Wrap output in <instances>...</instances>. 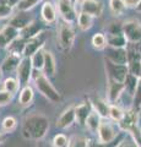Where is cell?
Returning <instances> with one entry per match:
<instances>
[{
	"instance_id": "obj_13",
	"label": "cell",
	"mask_w": 141,
	"mask_h": 147,
	"mask_svg": "<svg viewBox=\"0 0 141 147\" xmlns=\"http://www.w3.org/2000/svg\"><path fill=\"white\" fill-rule=\"evenodd\" d=\"M44 47V37L43 33H40L39 36L31 38L26 42L25 45V50H24V57L31 58L34 53H37L39 49H42Z\"/></svg>"
},
{
	"instance_id": "obj_6",
	"label": "cell",
	"mask_w": 141,
	"mask_h": 147,
	"mask_svg": "<svg viewBox=\"0 0 141 147\" xmlns=\"http://www.w3.org/2000/svg\"><path fill=\"white\" fill-rule=\"evenodd\" d=\"M106 66H107V72L111 80H114L117 82H120V84H124L126 77H128V67L125 65H119V64H114L112 61L107 60L106 61Z\"/></svg>"
},
{
	"instance_id": "obj_46",
	"label": "cell",
	"mask_w": 141,
	"mask_h": 147,
	"mask_svg": "<svg viewBox=\"0 0 141 147\" xmlns=\"http://www.w3.org/2000/svg\"><path fill=\"white\" fill-rule=\"evenodd\" d=\"M70 1H71V3H72V4H74V5H75V6H76V5H77V3H79V1H80V0H70Z\"/></svg>"
},
{
	"instance_id": "obj_17",
	"label": "cell",
	"mask_w": 141,
	"mask_h": 147,
	"mask_svg": "<svg viewBox=\"0 0 141 147\" xmlns=\"http://www.w3.org/2000/svg\"><path fill=\"white\" fill-rule=\"evenodd\" d=\"M40 33H43V26L39 24L37 21H32L28 26H26L24 30L20 31V36L25 39H31V38H34V37L39 36Z\"/></svg>"
},
{
	"instance_id": "obj_28",
	"label": "cell",
	"mask_w": 141,
	"mask_h": 147,
	"mask_svg": "<svg viewBox=\"0 0 141 147\" xmlns=\"http://www.w3.org/2000/svg\"><path fill=\"white\" fill-rule=\"evenodd\" d=\"M91 103H92L93 109L96 110V112H97L102 118L109 117V105H108L106 102H104V100L99 99V98H96V99H93Z\"/></svg>"
},
{
	"instance_id": "obj_1",
	"label": "cell",
	"mask_w": 141,
	"mask_h": 147,
	"mask_svg": "<svg viewBox=\"0 0 141 147\" xmlns=\"http://www.w3.org/2000/svg\"><path fill=\"white\" fill-rule=\"evenodd\" d=\"M49 130V119L42 113H33L25 118L21 134L26 140L38 141L47 135Z\"/></svg>"
},
{
	"instance_id": "obj_18",
	"label": "cell",
	"mask_w": 141,
	"mask_h": 147,
	"mask_svg": "<svg viewBox=\"0 0 141 147\" xmlns=\"http://www.w3.org/2000/svg\"><path fill=\"white\" fill-rule=\"evenodd\" d=\"M108 60L119 65H125L128 61V52L123 48H111L108 50Z\"/></svg>"
},
{
	"instance_id": "obj_32",
	"label": "cell",
	"mask_w": 141,
	"mask_h": 147,
	"mask_svg": "<svg viewBox=\"0 0 141 147\" xmlns=\"http://www.w3.org/2000/svg\"><path fill=\"white\" fill-rule=\"evenodd\" d=\"M92 45L93 48H96L97 50H101V49H104L108 45L107 43V37L104 36L103 33H96L93 37H92Z\"/></svg>"
},
{
	"instance_id": "obj_37",
	"label": "cell",
	"mask_w": 141,
	"mask_h": 147,
	"mask_svg": "<svg viewBox=\"0 0 141 147\" xmlns=\"http://www.w3.org/2000/svg\"><path fill=\"white\" fill-rule=\"evenodd\" d=\"M12 15H13V7L9 5H4V4L0 3V20L11 17Z\"/></svg>"
},
{
	"instance_id": "obj_24",
	"label": "cell",
	"mask_w": 141,
	"mask_h": 147,
	"mask_svg": "<svg viewBox=\"0 0 141 147\" xmlns=\"http://www.w3.org/2000/svg\"><path fill=\"white\" fill-rule=\"evenodd\" d=\"M20 87H21V84H20V81L17 80V77L9 76V77H6V79L3 81L1 88L7 91V92H10V93H12L13 96H15L17 92H19Z\"/></svg>"
},
{
	"instance_id": "obj_41",
	"label": "cell",
	"mask_w": 141,
	"mask_h": 147,
	"mask_svg": "<svg viewBox=\"0 0 141 147\" xmlns=\"http://www.w3.org/2000/svg\"><path fill=\"white\" fill-rule=\"evenodd\" d=\"M0 3L4 4V5H9L11 7H15V6L19 5L20 0H0Z\"/></svg>"
},
{
	"instance_id": "obj_5",
	"label": "cell",
	"mask_w": 141,
	"mask_h": 147,
	"mask_svg": "<svg viewBox=\"0 0 141 147\" xmlns=\"http://www.w3.org/2000/svg\"><path fill=\"white\" fill-rule=\"evenodd\" d=\"M33 71L34 69L32 66L31 58L24 57L21 59V63L16 70V77L20 81L21 86H26L30 84V81L32 80V76H33Z\"/></svg>"
},
{
	"instance_id": "obj_19",
	"label": "cell",
	"mask_w": 141,
	"mask_h": 147,
	"mask_svg": "<svg viewBox=\"0 0 141 147\" xmlns=\"http://www.w3.org/2000/svg\"><path fill=\"white\" fill-rule=\"evenodd\" d=\"M34 98V90L31 85L22 86L19 94V104L22 107H28V105L33 102Z\"/></svg>"
},
{
	"instance_id": "obj_35",
	"label": "cell",
	"mask_w": 141,
	"mask_h": 147,
	"mask_svg": "<svg viewBox=\"0 0 141 147\" xmlns=\"http://www.w3.org/2000/svg\"><path fill=\"white\" fill-rule=\"evenodd\" d=\"M13 98V94L7 92L5 90H0V107H4V105H7L9 103H11V100Z\"/></svg>"
},
{
	"instance_id": "obj_38",
	"label": "cell",
	"mask_w": 141,
	"mask_h": 147,
	"mask_svg": "<svg viewBox=\"0 0 141 147\" xmlns=\"http://www.w3.org/2000/svg\"><path fill=\"white\" fill-rule=\"evenodd\" d=\"M136 82H138V80H136V76L133 75V74H130V75H128V77H126L125 80V87H128L130 92H134L136 90Z\"/></svg>"
},
{
	"instance_id": "obj_4",
	"label": "cell",
	"mask_w": 141,
	"mask_h": 147,
	"mask_svg": "<svg viewBox=\"0 0 141 147\" xmlns=\"http://www.w3.org/2000/svg\"><path fill=\"white\" fill-rule=\"evenodd\" d=\"M55 5H57V10H58L59 16L61 18V21H65L71 25L76 24L79 12L76 10V6L70 0H57Z\"/></svg>"
},
{
	"instance_id": "obj_26",
	"label": "cell",
	"mask_w": 141,
	"mask_h": 147,
	"mask_svg": "<svg viewBox=\"0 0 141 147\" xmlns=\"http://www.w3.org/2000/svg\"><path fill=\"white\" fill-rule=\"evenodd\" d=\"M107 43L111 48H123L126 43V38L120 33H109L107 36Z\"/></svg>"
},
{
	"instance_id": "obj_47",
	"label": "cell",
	"mask_w": 141,
	"mask_h": 147,
	"mask_svg": "<svg viewBox=\"0 0 141 147\" xmlns=\"http://www.w3.org/2000/svg\"><path fill=\"white\" fill-rule=\"evenodd\" d=\"M123 147H131V146H129V145H128V146H123Z\"/></svg>"
},
{
	"instance_id": "obj_34",
	"label": "cell",
	"mask_w": 141,
	"mask_h": 147,
	"mask_svg": "<svg viewBox=\"0 0 141 147\" xmlns=\"http://www.w3.org/2000/svg\"><path fill=\"white\" fill-rule=\"evenodd\" d=\"M109 5H111V10L115 15H120L125 9V3L123 0H109Z\"/></svg>"
},
{
	"instance_id": "obj_21",
	"label": "cell",
	"mask_w": 141,
	"mask_h": 147,
	"mask_svg": "<svg viewBox=\"0 0 141 147\" xmlns=\"http://www.w3.org/2000/svg\"><path fill=\"white\" fill-rule=\"evenodd\" d=\"M136 120H138V113H136L134 109H130L126 113H124L119 125L121 129H124V130H130V129H133L135 126Z\"/></svg>"
},
{
	"instance_id": "obj_29",
	"label": "cell",
	"mask_w": 141,
	"mask_h": 147,
	"mask_svg": "<svg viewBox=\"0 0 141 147\" xmlns=\"http://www.w3.org/2000/svg\"><path fill=\"white\" fill-rule=\"evenodd\" d=\"M16 127H17V120L15 117L7 115L3 119V121H1V131L3 132L9 134V132H12Z\"/></svg>"
},
{
	"instance_id": "obj_10",
	"label": "cell",
	"mask_w": 141,
	"mask_h": 147,
	"mask_svg": "<svg viewBox=\"0 0 141 147\" xmlns=\"http://www.w3.org/2000/svg\"><path fill=\"white\" fill-rule=\"evenodd\" d=\"M76 121V114H75V105H70L67 107L64 112H63L58 117L57 121H55V126L58 129H67L70 127L72 124Z\"/></svg>"
},
{
	"instance_id": "obj_12",
	"label": "cell",
	"mask_w": 141,
	"mask_h": 147,
	"mask_svg": "<svg viewBox=\"0 0 141 147\" xmlns=\"http://www.w3.org/2000/svg\"><path fill=\"white\" fill-rule=\"evenodd\" d=\"M22 58L24 57H21V55L9 53L6 55V58L3 60V63L0 64V67H1L4 75H10V74H12V72H16Z\"/></svg>"
},
{
	"instance_id": "obj_3",
	"label": "cell",
	"mask_w": 141,
	"mask_h": 147,
	"mask_svg": "<svg viewBox=\"0 0 141 147\" xmlns=\"http://www.w3.org/2000/svg\"><path fill=\"white\" fill-rule=\"evenodd\" d=\"M75 31L71 24H67L65 21H60L58 25V31H57V38H58V44L63 50H70L74 45L75 42Z\"/></svg>"
},
{
	"instance_id": "obj_14",
	"label": "cell",
	"mask_w": 141,
	"mask_h": 147,
	"mask_svg": "<svg viewBox=\"0 0 141 147\" xmlns=\"http://www.w3.org/2000/svg\"><path fill=\"white\" fill-rule=\"evenodd\" d=\"M123 31H124L125 38L131 40V42H136V40L141 39V25L139 22L136 21L125 22Z\"/></svg>"
},
{
	"instance_id": "obj_39",
	"label": "cell",
	"mask_w": 141,
	"mask_h": 147,
	"mask_svg": "<svg viewBox=\"0 0 141 147\" xmlns=\"http://www.w3.org/2000/svg\"><path fill=\"white\" fill-rule=\"evenodd\" d=\"M119 141H120V139H118V140L115 139L111 142H97V144L93 145V147H118Z\"/></svg>"
},
{
	"instance_id": "obj_9",
	"label": "cell",
	"mask_w": 141,
	"mask_h": 147,
	"mask_svg": "<svg viewBox=\"0 0 141 147\" xmlns=\"http://www.w3.org/2000/svg\"><path fill=\"white\" fill-rule=\"evenodd\" d=\"M58 10L57 5L52 1H44L40 7V17L45 25H52L58 21Z\"/></svg>"
},
{
	"instance_id": "obj_40",
	"label": "cell",
	"mask_w": 141,
	"mask_h": 147,
	"mask_svg": "<svg viewBox=\"0 0 141 147\" xmlns=\"http://www.w3.org/2000/svg\"><path fill=\"white\" fill-rule=\"evenodd\" d=\"M135 105H141V80L138 82V86H136L135 90V98H134Z\"/></svg>"
},
{
	"instance_id": "obj_45",
	"label": "cell",
	"mask_w": 141,
	"mask_h": 147,
	"mask_svg": "<svg viewBox=\"0 0 141 147\" xmlns=\"http://www.w3.org/2000/svg\"><path fill=\"white\" fill-rule=\"evenodd\" d=\"M136 10H139V11H141V0L139 1V4L136 5Z\"/></svg>"
},
{
	"instance_id": "obj_22",
	"label": "cell",
	"mask_w": 141,
	"mask_h": 147,
	"mask_svg": "<svg viewBox=\"0 0 141 147\" xmlns=\"http://www.w3.org/2000/svg\"><path fill=\"white\" fill-rule=\"evenodd\" d=\"M124 84H120V82H117L114 80L109 81L108 85V99L111 103H114L115 100L119 97V94L121 93V91L124 90Z\"/></svg>"
},
{
	"instance_id": "obj_8",
	"label": "cell",
	"mask_w": 141,
	"mask_h": 147,
	"mask_svg": "<svg viewBox=\"0 0 141 147\" xmlns=\"http://www.w3.org/2000/svg\"><path fill=\"white\" fill-rule=\"evenodd\" d=\"M82 11L93 17H99L103 12V5L99 0H81L79 4V12Z\"/></svg>"
},
{
	"instance_id": "obj_25",
	"label": "cell",
	"mask_w": 141,
	"mask_h": 147,
	"mask_svg": "<svg viewBox=\"0 0 141 147\" xmlns=\"http://www.w3.org/2000/svg\"><path fill=\"white\" fill-rule=\"evenodd\" d=\"M77 26L81 31H88L93 26V16L80 11L79 16H77Z\"/></svg>"
},
{
	"instance_id": "obj_27",
	"label": "cell",
	"mask_w": 141,
	"mask_h": 147,
	"mask_svg": "<svg viewBox=\"0 0 141 147\" xmlns=\"http://www.w3.org/2000/svg\"><path fill=\"white\" fill-rule=\"evenodd\" d=\"M44 60H45V50L43 48L39 49L37 53H34L32 57H31V61H32L33 69L34 70H38V71H43Z\"/></svg>"
},
{
	"instance_id": "obj_30",
	"label": "cell",
	"mask_w": 141,
	"mask_h": 147,
	"mask_svg": "<svg viewBox=\"0 0 141 147\" xmlns=\"http://www.w3.org/2000/svg\"><path fill=\"white\" fill-rule=\"evenodd\" d=\"M70 139L65 134H57L54 135L52 140V147H69Z\"/></svg>"
},
{
	"instance_id": "obj_33",
	"label": "cell",
	"mask_w": 141,
	"mask_h": 147,
	"mask_svg": "<svg viewBox=\"0 0 141 147\" xmlns=\"http://www.w3.org/2000/svg\"><path fill=\"white\" fill-rule=\"evenodd\" d=\"M43 0H20L17 9L20 11H30L31 9H33L36 5H38L39 3H42Z\"/></svg>"
},
{
	"instance_id": "obj_20",
	"label": "cell",
	"mask_w": 141,
	"mask_h": 147,
	"mask_svg": "<svg viewBox=\"0 0 141 147\" xmlns=\"http://www.w3.org/2000/svg\"><path fill=\"white\" fill-rule=\"evenodd\" d=\"M43 72L47 75L48 77H53L57 72V61L55 58L52 52L45 50V60H44V67H43Z\"/></svg>"
},
{
	"instance_id": "obj_36",
	"label": "cell",
	"mask_w": 141,
	"mask_h": 147,
	"mask_svg": "<svg viewBox=\"0 0 141 147\" xmlns=\"http://www.w3.org/2000/svg\"><path fill=\"white\" fill-rule=\"evenodd\" d=\"M123 115H124V113L121 112L120 108L115 107V105H111V107H109V117H111L113 120L120 121L123 119Z\"/></svg>"
},
{
	"instance_id": "obj_16",
	"label": "cell",
	"mask_w": 141,
	"mask_h": 147,
	"mask_svg": "<svg viewBox=\"0 0 141 147\" xmlns=\"http://www.w3.org/2000/svg\"><path fill=\"white\" fill-rule=\"evenodd\" d=\"M32 17L28 15V11H20L15 15H12L10 18V22L9 24L12 25L13 27H16L17 30H24L26 26H28L31 22H32Z\"/></svg>"
},
{
	"instance_id": "obj_43",
	"label": "cell",
	"mask_w": 141,
	"mask_h": 147,
	"mask_svg": "<svg viewBox=\"0 0 141 147\" xmlns=\"http://www.w3.org/2000/svg\"><path fill=\"white\" fill-rule=\"evenodd\" d=\"M3 142H4V132L0 130V145H1Z\"/></svg>"
},
{
	"instance_id": "obj_11",
	"label": "cell",
	"mask_w": 141,
	"mask_h": 147,
	"mask_svg": "<svg viewBox=\"0 0 141 147\" xmlns=\"http://www.w3.org/2000/svg\"><path fill=\"white\" fill-rule=\"evenodd\" d=\"M98 140L99 142H111L117 139L118 132L115 126L109 121H101V125L98 127Z\"/></svg>"
},
{
	"instance_id": "obj_31",
	"label": "cell",
	"mask_w": 141,
	"mask_h": 147,
	"mask_svg": "<svg viewBox=\"0 0 141 147\" xmlns=\"http://www.w3.org/2000/svg\"><path fill=\"white\" fill-rule=\"evenodd\" d=\"M69 147H90V140L86 136L74 135L70 139Z\"/></svg>"
},
{
	"instance_id": "obj_42",
	"label": "cell",
	"mask_w": 141,
	"mask_h": 147,
	"mask_svg": "<svg viewBox=\"0 0 141 147\" xmlns=\"http://www.w3.org/2000/svg\"><path fill=\"white\" fill-rule=\"evenodd\" d=\"M140 0H124L125 6H136Z\"/></svg>"
},
{
	"instance_id": "obj_7",
	"label": "cell",
	"mask_w": 141,
	"mask_h": 147,
	"mask_svg": "<svg viewBox=\"0 0 141 147\" xmlns=\"http://www.w3.org/2000/svg\"><path fill=\"white\" fill-rule=\"evenodd\" d=\"M19 37H20V30H17L16 27H13L10 24H7L0 30V48L7 49L9 45Z\"/></svg>"
},
{
	"instance_id": "obj_15",
	"label": "cell",
	"mask_w": 141,
	"mask_h": 147,
	"mask_svg": "<svg viewBox=\"0 0 141 147\" xmlns=\"http://www.w3.org/2000/svg\"><path fill=\"white\" fill-rule=\"evenodd\" d=\"M93 110L91 102H82L75 105V114H76V123L79 125H85L87 118L90 117L91 112Z\"/></svg>"
},
{
	"instance_id": "obj_44",
	"label": "cell",
	"mask_w": 141,
	"mask_h": 147,
	"mask_svg": "<svg viewBox=\"0 0 141 147\" xmlns=\"http://www.w3.org/2000/svg\"><path fill=\"white\" fill-rule=\"evenodd\" d=\"M3 76H4V72L1 70V67H0V84H1V80H3Z\"/></svg>"
},
{
	"instance_id": "obj_2",
	"label": "cell",
	"mask_w": 141,
	"mask_h": 147,
	"mask_svg": "<svg viewBox=\"0 0 141 147\" xmlns=\"http://www.w3.org/2000/svg\"><path fill=\"white\" fill-rule=\"evenodd\" d=\"M32 80L34 82V87L38 90V92L43 96L44 98H47L49 102L52 103H59L61 100V96L58 92V90L53 86V84L49 80V77L45 75L43 71L34 70Z\"/></svg>"
},
{
	"instance_id": "obj_23",
	"label": "cell",
	"mask_w": 141,
	"mask_h": 147,
	"mask_svg": "<svg viewBox=\"0 0 141 147\" xmlns=\"http://www.w3.org/2000/svg\"><path fill=\"white\" fill-rule=\"evenodd\" d=\"M101 115L96 112V110H92L90 114V117L87 118V120H86V124H85V126L86 129L90 131V132H92V134H96V132H98V127L99 125H101Z\"/></svg>"
}]
</instances>
